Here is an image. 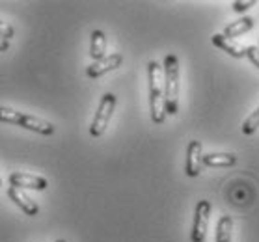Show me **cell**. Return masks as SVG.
I'll return each instance as SVG.
<instances>
[{"label":"cell","mask_w":259,"mask_h":242,"mask_svg":"<svg viewBox=\"0 0 259 242\" xmlns=\"http://www.w3.org/2000/svg\"><path fill=\"white\" fill-rule=\"evenodd\" d=\"M147 77H149V112L153 123H162L166 119L164 110V71L157 62L147 64Z\"/></svg>","instance_id":"obj_1"},{"label":"cell","mask_w":259,"mask_h":242,"mask_svg":"<svg viewBox=\"0 0 259 242\" xmlns=\"http://www.w3.org/2000/svg\"><path fill=\"white\" fill-rule=\"evenodd\" d=\"M164 110L170 116H176L179 110V60L176 54L164 58Z\"/></svg>","instance_id":"obj_2"},{"label":"cell","mask_w":259,"mask_h":242,"mask_svg":"<svg viewBox=\"0 0 259 242\" xmlns=\"http://www.w3.org/2000/svg\"><path fill=\"white\" fill-rule=\"evenodd\" d=\"M0 123L17 125V127H23V129H28L32 132H37V134H43V136L54 134L53 123H49L45 119L35 118V116H30V114L17 112V110L8 107H0Z\"/></svg>","instance_id":"obj_3"},{"label":"cell","mask_w":259,"mask_h":242,"mask_svg":"<svg viewBox=\"0 0 259 242\" xmlns=\"http://www.w3.org/2000/svg\"><path fill=\"white\" fill-rule=\"evenodd\" d=\"M114 108H116V95L112 93H105L101 97L99 108L95 112V118L90 125V134L94 138H99V136L105 134L106 127L110 123V118L114 114Z\"/></svg>","instance_id":"obj_4"},{"label":"cell","mask_w":259,"mask_h":242,"mask_svg":"<svg viewBox=\"0 0 259 242\" xmlns=\"http://www.w3.org/2000/svg\"><path fill=\"white\" fill-rule=\"evenodd\" d=\"M209 216H211V203L207 200L198 201L194 211V224H192V242H203L207 235V227H209Z\"/></svg>","instance_id":"obj_5"},{"label":"cell","mask_w":259,"mask_h":242,"mask_svg":"<svg viewBox=\"0 0 259 242\" xmlns=\"http://www.w3.org/2000/svg\"><path fill=\"white\" fill-rule=\"evenodd\" d=\"M121 62H123V56L121 54H108V56H105L103 60H97V62H94V64L88 65V69H86V75H88L90 78H99L103 77L105 73H110L114 71V69H118L119 65H121Z\"/></svg>","instance_id":"obj_6"},{"label":"cell","mask_w":259,"mask_h":242,"mask_svg":"<svg viewBox=\"0 0 259 242\" xmlns=\"http://www.w3.org/2000/svg\"><path fill=\"white\" fill-rule=\"evenodd\" d=\"M203 168V155H201V143L198 140H192L187 148V175L189 177H198Z\"/></svg>","instance_id":"obj_7"},{"label":"cell","mask_w":259,"mask_h":242,"mask_svg":"<svg viewBox=\"0 0 259 242\" xmlns=\"http://www.w3.org/2000/svg\"><path fill=\"white\" fill-rule=\"evenodd\" d=\"M10 184L15 188H30V190H45L49 186V181L39 175H28V173H12Z\"/></svg>","instance_id":"obj_8"},{"label":"cell","mask_w":259,"mask_h":242,"mask_svg":"<svg viewBox=\"0 0 259 242\" xmlns=\"http://www.w3.org/2000/svg\"><path fill=\"white\" fill-rule=\"evenodd\" d=\"M8 196H10V200L12 201H15V205H17L24 214H28V216H35V214L39 213L37 203H35L34 200H30L23 190L15 188V186H10V188H8Z\"/></svg>","instance_id":"obj_9"},{"label":"cell","mask_w":259,"mask_h":242,"mask_svg":"<svg viewBox=\"0 0 259 242\" xmlns=\"http://www.w3.org/2000/svg\"><path fill=\"white\" fill-rule=\"evenodd\" d=\"M211 39L214 47L222 49L224 53H228L230 56H233V58H244V56H246V47H242L241 43L233 41V39H228V37H224L222 34H214Z\"/></svg>","instance_id":"obj_10"},{"label":"cell","mask_w":259,"mask_h":242,"mask_svg":"<svg viewBox=\"0 0 259 242\" xmlns=\"http://www.w3.org/2000/svg\"><path fill=\"white\" fill-rule=\"evenodd\" d=\"M106 36L101 30H94L92 32V39H90V56L94 58V62L103 60L106 56Z\"/></svg>","instance_id":"obj_11"},{"label":"cell","mask_w":259,"mask_h":242,"mask_svg":"<svg viewBox=\"0 0 259 242\" xmlns=\"http://www.w3.org/2000/svg\"><path fill=\"white\" fill-rule=\"evenodd\" d=\"M253 28V19L252 17H242L235 23H230L228 26L224 28V34L222 36L228 37V39H233L237 36H242V34H246L250 30Z\"/></svg>","instance_id":"obj_12"},{"label":"cell","mask_w":259,"mask_h":242,"mask_svg":"<svg viewBox=\"0 0 259 242\" xmlns=\"http://www.w3.org/2000/svg\"><path fill=\"white\" fill-rule=\"evenodd\" d=\"M237 162V157L231 153H209L203 155V166L211 168H230Z\"/></svg>","instance_id":"obj_13"},{"label":"cell","mask_w":259,"mask_h":242,"mask_svg":"<svg viewBox=\"0 0 259 242\" xmlns=\"http://www.w3.org/2000/svg\"><path fill=\"white\" fill-rule=\"evenodd\" d=\"M231 231H233L231 216H222L217 225V242H231Z\"/></svg>","instance_id":"obj_14"},{"label":"cell","mask_w":259,"mask_h":242,"mask_svg":"<svg viewBox=\"0 0 259 242\" xmlns=\"http://www.w3.org/2000/svg\"><path fill=\"white\" fill-rule=\"evenodd\" d=\"M257 129H259V107L255 108V112H252L246 119H244V123H242V132H244V134H253Z\"/></svg>","instance_id":"obj_15"},{"label":"cell","mask_w":259,"mask_h":242,"mask_svg":"<svg viewBox=\"0 0 259 242\" xmlns=\"http://www.w3.org/2000/svg\"><path fill=\"white\" fill-rule=\"evenodd\" d=\"M13 36H15V30H13V26H10V24L4 23V21H0V39H6V41H10Z\"/></svg>","instance_id":"obj_16"},{"label":"cell","mask_w":259,"mask_h":242,"mask_svg":"<svg viewBox=\"0 0 259 242\" xmlns=\"http://www.w3.org/2000/svg\"><path fill=\"white\" fill-rule=\"evenodd\" d=\"M252 6H255V0H237V2H233V10L237 13H244Z\"/></svg>","instance_id":"obj_17"},{"label":"cell","mask_w":259,"mask_h":242,"mask_svg":"<svg viewBox=\"0 0 259 242\" xmlns=\"http://www.w3.org/2000/svg\"><path fill=\"white\" fill-rule=\"evenodd\" d=\"M246 56L250 58V62H252L255 67H259V47L257 45H250V47H246Z\"/></svg>","instance_id":"obj_18"},{"label":"cell","mask_w":259,"mask_h":242,"mask_svg":"<svg viewBox=\"0 0 259 242\" xmlns=\"http://www.w3.org/2000/svg\"><path fill=\"white\" fill-rule=\"evenodd\" d=\"M8 49H10V43H8L6 39H0V53H4Z\"/></svg>","instance_id":"obj_19"},{"label":"cell","mask_w":259,"mask_h":242,"mask_svg":"<svg viewBox=\"0 0 259 242\" xmlns=\"http://www.w3.org/2000/svg\"><path fill=\"white\" fill-rule=\"evenodd\" d=\"M56 242H65V240H62V238H58V240H56Z\"/></svg>","instance_id":"obj_20"},{"label":"cell","mask_w":259,"mask_h":242,"mask_svg":"<svg viewBox=\"0 0 259 242\" xmlns=\"http://www.w3.org/2000/svg\"><path fill=\"white\" fill-rule=\"evenodd\" d=\"M0 184H2V179H0Z\"/></svg>","instance_id":"obj_21"},{"label":"cell","mask_w":259,"mask_h":242,"mask_svg":"<svg viewBox=\"0 0 259 242\" xmlns=\"http://www.w3.org/2000/svg\"><path fill=\"white\" fill-rule=\"evenodd\" d=\"M257 47H259V45H257Z\"/></svg>","instance_id":"obj_22"}]
</instances>
